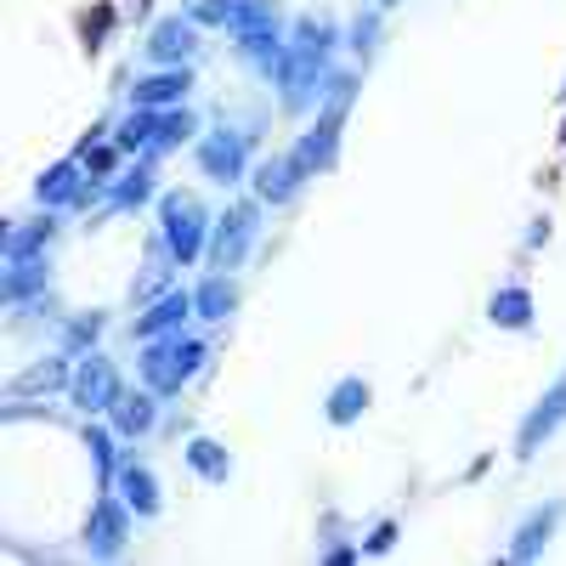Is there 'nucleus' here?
<instances>
[{
  "instance_id": "f257e3e1",
  "label": "nucleus",
  "mask_w": 566,
  "mask_h": 566,
  "mask_svg": "<svg viewBox=\"0 0 566 566\" xmlns=\"http://www.w3.org/2000/svg\"><path fill=\"white\" fill-rule=\"evenodd\" d=\"M560 142H566V130H560Z\"/></svg>"
}]
</instances>
